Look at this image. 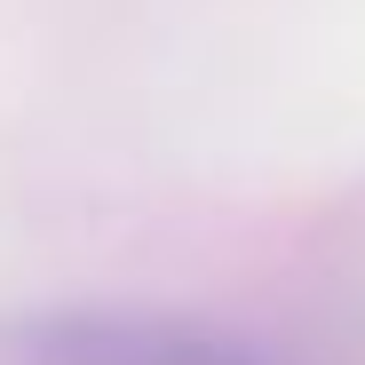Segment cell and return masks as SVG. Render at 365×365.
Segmentation results:
<instances>
[{"instance_id":"1","label":"cell","mask_w":365,"mask_h":365,"mask_svg":"<svg viewBox=\"0 0 365 365\" xmlns=\"http://www.w3.org/2000/svg\"><path fill=\"white\" fill-rule=\"evenodd\" d=\"M9 365H255L199 326L175 318H119V310H48L0 334Z\"/></svg>"}]
</instances>
